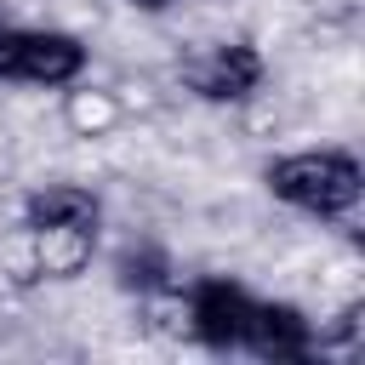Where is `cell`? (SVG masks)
<instances>
[{
    "label": "cell",
    "instance_id": "7a4b0ae2",
    "mask_svg": "<svg viewBox=\"0 0 365 365\" xmlns=\"http://www.w3.org/2000/svg\"><path fill=\"white\" fill-rule=\"evenodd\" d=\"M97 228H68V222H17L0 240V274L17 285L34 279H74L91 262Z\"/></svg>",
    "mask_w": 365,
    "mask_h": 365
},
{
    "label": "cell",
    "instance_id": "ba28073f",
    "mask_svg": "<svg viewBox=\"0 0 365 365\" xmlns=\"http://www.w3.org/2000/svg\"><path fill=\"white\" fill-rule=\"evenodd\" d=\"M165 274H171V268H165L160 251H125V257H120V285H125V291H165V285H171Z\"/></svg>",
    "mask_w": 365,
    "mask_h": 365
},
{
    "label": "cell",
    "instance_id": "9c48e42d",
    "mask_svg": "<svg viewBox=\"0 0 365 365\" xmlns=\"http://www.w3.org/2000/svg\"><path fill=\"white\" fill-rule=\"evenodd\" d=\"M6 68H11V23H0V80H6Z\"/></svg>",
    "mask_w": 365,
    "mask_h": 365
},
{
    "label": "cell",
    "instance_id": "52a82bcc",
    "mask_svg": "<svg viewBox=\"0 0 365 365\" xmlns=\"http://www.w3.org/2000/svg\"><path fill=\"white\" fill-rule=\"evenodd\" d=\"M103 217V200L80 182H51V188H34L23 200V222H68V228H97Z\"/></svg>",
    "mask_w": 365,
    "mask_h": 365
},
{
    "label": "cell",
    "instance_id": "6da1fadb",
    "mask_svg": "<svg viewBox=\"0 0 365 365\" xmlns=\"http://www.w3.org/2000/svg\"><path fill=\"white\" fill-rule=\"evenodd\" d=\"M262 182H268L274 200H285V205H297V211H308V217H342V211H354L359 194H365V171H359V160L342 154V148L279 154V160H268Z\"/></svg>",
    "mask_w": 365,
    "mask_h": 365
},
{
    "label": "cell",
    "instance_id": "3957f363",
    "mask_svg": "<svg viewBox=\"0 0 365 365\" xmlns=\"http://www.w3.org/2000/svg\"><path fill=\"white\" fill-rule=\"evenodd\" d=\"M86 68V46L63 29H11V68L6 80L23 86H68Z\"/></svg>",
    "mask_w": 365,
    "mask_h": 365
},
{
    "label": "cell",
    "instance_id": "277c9868",
    "mask_svg": "<svg viewBox=\"0 0 365 365\" xmlns=\"http://www.w3.org/2000/svg\"><path fill=\"white\" fill-rule=\"evenodd\" d=\"M251 308H257V297L240 291L234 279H200L188 291V331L205 348H240L245 325H251Z\"/></svg>",
    "mask_w": 365,
    "mask_h": 365
},
{
    "label": "cell",
    "instance_id": "5b68a950",
    "mask_svg": "<svg viewBox=\"0 0 365 365\" xmlns=\"http://www.w3.org/2000/svg\"><path fill=\"white\" fill-rule=\"evenodd\" d=\"M188 86H194L205 103H245V97L262 86V57H257V46H245V40L211 46L200 63H188Z\"/></svg>",
    "mask_w": 365,
    "mask_h": 365
},
{
    "label": "cell",
    "instance_id": "30bf717a",
    "mask_svg": "<svg viewBox=\"0 0 365 365\" xmlns=\"http://www.w3.org/2000/svg\"><path fill=\"white\" fill-rule=\"evenodd\" d=\"M125 6H137V11H165V6H177V0H125Z\"/></svg>",
    "mask_w": 365,
    "mask_h": 365
},
{
    "label": "cell",
    "instance_id": "8992f818",
    "mask_svg": "<svg viewBox=\"0 0 365 365\" xmlns=\"http://www.w3.org/2000/svg\"><path fill=\"white\" fill-rule=\"evenodd\" d=\"M240 348L257 354V359H274V365H302L314 354V325L291 302H257Z\"/></svg>",
    "mask_w": 365,
    "mask_h": 365
}]
</instances>
